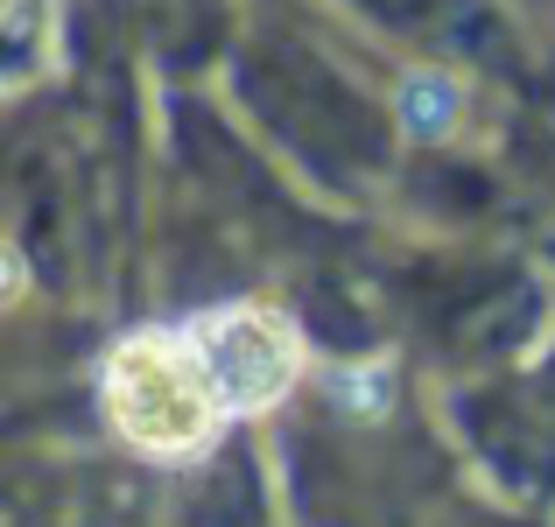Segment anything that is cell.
Returning <instances> with one entry per match:
<instances>
[{
	"label": "cell",
	"instance_id": "3",
	"mask_svg": "<svg viewBox=\"0 0 555 527\" xmlns=\"http://www.w3.org/2000/svg\"><path fill=\"white\" fill-rule=\"evenodd\" d=\"M393 113H401V127L415 141H443L450 127H457V113H464V92L450 78H436V70H415V78H401Z\"/></svg>",
	"mask_w": 555,
	"mask_h": 527
},
{
	"label": "cell",
	"instance_id": "2",
	"mask_svg": "<svg viewBox=\"0 0 555 527\" xmlns=\"http://www.w3.org/2000/svg\"><path fill=\"white\" fill-rule=\"evenodd\" d=\"M183 338L204 359V373H211L225 415H260V408H274L288 387H296V373H302L296 324L274 317V310H254V303L197 317Z\"/></svg>",
	"mask_w": 555,
	"mask_h": 527
},
{
	"label": "cell",
	"instance_id": "1",
	"mask_svg": "<svg viewBox=\"0 0 555 527\" xmlns=\"http://www.w3.org/2000/svg\"><path fill=\"white\" fill-rule=\"evenodd\" d=\"M106 422L141 458H197L225 422V401L190 338L141 331L106 359Z\"/></svg>",
	"mask_w": 555,
	"mask_h": 527
}]
</instances>
